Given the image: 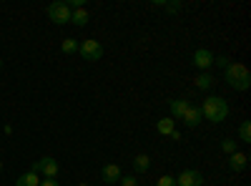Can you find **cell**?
Returning <instances> with one entry per match:
<instances>
[{
  "instance_id": "1",
  "label": "cell",
  "mask_w": 251,
  "mask_h": 186,
  "mask_svg": "<svg viewBox=\"0 0 251 186\" xmlns=\"http://www.w3.org/2000/svg\"><path fill=\"white\" fill-rule=\"evenodd\" d=\"M201 116L206 118V121H211V123H221V121H226V116H228V103L221 98V96H208V98H203V103H201Z\"/></svg>"
},
{
  "instance_id": "2",
  "label": "cell",
  "mask_w": 251,
  "mask_h": 186,
  "mask_svg": "<svg viewBox=\"0 0 251 186\" xmlns=\"http://www.w3.org/2000/svg\"><path fill=\"white\" fill-rule=\"evenodd\" d=\"M224 78L234 91H249L251 88V73L244 63H228L224 68Z\"/></svg>"
},
{
  "instance_id": "3",
  "label": "cell",
  "mask_w": 251,
  "mask_h": 186,
  "mask_svg": "<svg viewBox=\"0 0 251 186\" xmlns=\"http://www.w3.org/2000/svg\"><path fill=\"white\" fill-rule=\"evenodd\" d=\"M71 8H68V3L66 0H55V3H50L48 5V18L53 20L55 26H66V23H71Z\"/></svg>"
},
{
  "instance_id": "4",
  "label": "cell",
  "mask_w": 251,
  "mask_h": 186,
  "mask_svg": "<svg viewBox=\"0 0 251 186\" xmlns=\"http://www.w3.org/2000/svg\"><path fill=\"white\" fill-rule=\"evenodd\" d=\"M58 161L53 159V156H43V159H38L35 163H33V174H38V176H43V179H55L58 176Z\"/></svg>"
},
{
  "instance_id": "5",
  "label": "cell",
  "mask_w": 251,
  "mask_h": 186,
  "mask_svg": "<svg viewBox=\"0 0 251 186\" xmlns=\"http://www.w3.org/2000/svg\"><path fill=\"white\" fill-rule=\"evenodd\" d=\"M78 53L86 60H91V63H96V60L103 58V46L98 43L96 38H88V40H83V43L78 46Z\"/></svg>"
},
{
  "instance_id": "6",
  "label": "cell",
  "mask_w": 251,
  "mask_h": 186,
  "mask_svg": "<svg viewBox=\"0 0 251 186\" xmlns=\"http://www.w3.org/2000/svg\"><path fill=\"white\" fill-rule=\"evenodd\" d=\"M203 184V174L196 169H183L176 176V186H201Z\"/></svg>"
},
{
  "instance_id": "7",
  "label": "cell",
  "mask_w": 251,
  "mask_h": 186,
  "mask_svg": "<svg viewBox=\"0 0 251 186\" xmlns=\"http://www.w3.org/2000/svg\"><path fill=\"white\" fill-rule=\"evenodd\" d=\"M214 58H216V55L208 51V48H196V51H194V66L201 68V71L206 73L208 68L214 66Z\"/></svg>"
},
{
  "instance_id": "8",
  "label": "cell",
  "mask_w": 251,
  "mask_h": 186,
  "mask_svg": "<svg viewBox=\"0 0 251 186\" xmlns=\"http://www.w3.org/2000/svg\"><path fill=\"white\" fill-rule=\"evenodd\" d=\"M100 176H103V181H106L108 186H116V184L121 181L123 171H121L118 163H106V166H103V171H100Z\"/></svg>"
},
{
  "instance_id": "9",
  "label": "cell",
  "mask_w": 251,
  "mask_h": 186,
  "mask_svg": "<svg viewBox=\"0 0 251 186\" xmlns=\"http://www.w3.org/2000/svg\"><path fill=\"white\" fill-rule=\"evenodd\" d=\"M201 118H203V116H201V108H199V106H188L181 121L186 123V129H196L199 123H201Z\"/></svg>"
},
{
  "instance_id": "10",
  "label": "cell",
  "mask_w": 251,
  "mask_h": 186,
  "mask_svg": "<svg viewBox=\"0 0 251 186\" xmlns=\"http://www.w3.org/2000/svg\"><path fill=\"white\" fill-rule=\"evenodd\" d=\"M246 166H249V156H246V154H241V151H234L231 156H228V169H231V171L241 174Z\"/></svg>"
},
{
  "instance_id": "11",
  "label": "cell",
  "mask_w": 251,
  "mask_h": 186,
  "mask_svg": "<svg viewBox=\"0 0 251 186\" xmlns=\"http://www.w3.org/2000/svg\"><path fill=\"white\" fill-rule=\"evenodd\" d=\"M188 106H191V103H188L186 98H176V101H171V106H169V108H171V118H174V121H181Z\"/></svg>"
},
{
  "instance_id": "12",
  "label": "cell",
  "mask_w": 251,
  "mask_h": 186,
  "mask_svg": "<svg viewBox=\"0 0 251 186\" xmlns=\"http://www.w3.org/2000/svg\"><path fill=\"white\" fill-rule=\"evenodd\" d=\"M156 131H158L161 136H171V133L176 131V121H174L171 116L158 118V121H156Z\"/></svg>"
},
{
  "instance_id": "13",
  "label": "cell",
  "mask_w": 251,
  "mask_h": 186,
  "mask_svg": "<svg viewBox=\"0 0 251 186\" xmlns=\"http://www.w3.org/2000/svg\"><path fill=\"white\" fill-rule=\"evenodd\" d=\"M88 20H91V15H88L86 5H83V8H75V10L71 13V23H73V26H78V28L88 26Z\"/></svg>"
},
{
  "instance_id": "14",
  "label": "cell",
  "mask_w": 251,
  "mask_h": 186,
  "mask_svg": "<svg viewBox=\"0 0 251 186\" xmlns=\"http://www.w3.org/2000/svg\"><path fill=\"white\" fill-rule=\"evenodd\" d=\"M133 169L138 171V174H146L151 169V156L149 154H138L136 159H133Z\"/></svg>"
},
{
  "instance_id": "15",
  "label": "cell",
  "mask_w": 251,
  "mask_h": 186,
  "mask_svg": "<svg viewBox=\"0 0 251 186\" xmlns=\"http://www.w3.org/2000/svg\"><path fill=\"white\" fill-rule=\"evenodd\" d=\"M38 184H40V176L33 174V171H25L23 176L15 179V186H38Z\"/></svg>"
},
{
  "instance_id": "16",
  "label": "cell",
  "mask_w": 251,
  "mask_h": 186,
  "mask_svg": "<svg viewBox=\"0 0 251 186\" xmlns=\"http://www.w3.org/2000/svg\"><path fill=\"white\" fill-rule=\"evenodd\" d=\"M78 46H80V43H78L75 38H66V40L60 43V51L66 53V55H75V53H78Z\"/></svg>"
},
{
  "instance_id": "17",
  "label": "cell",
  "mask_w": 251,
  "mask_h": 186,
  "mask_svg": "<svg viewBox=\"0 0 251 186\" xmlns=\"http://www.w3.org/2000/svg\"><path fill=\"white\" fill-rule=\"evenodd\" d=\"M214 80H216V78H214L211 73H201V76L196 78V88H201V91H208V88L214 86Z\"/></svg>"
},
{
  "instance_id": "18",
  "label": "cell",
  "mask_w": 251,
  "mask_h": 186,
  "mask_svg": "<svg viewBox=\"0 0 251 186\" xmlns=\"http://www.w3.org/2000/svg\"><path fill=\"white\" fill-rule=\"evenodd\" d=\"M239 138H241L244 143H251V123H249V121H244L241 126H239Z\"/></svg>"
},
{
  "instance_id": "19",
  "label": "cell",
  "mask_w": 251,
  "mask_h": 186,
  "mask_svg": "<svg viewBox=\"0 0 251 186\" xmlns=\"http://www.w3.org/2000/svg\"><path fill=\"white\" fill-rule=\"evenodd\" d=\"M153 5H158V8H166L169 13H178V10L183 8V3H178V0H176V3H163V0H158V3H153Z\"/></svg>"
},
{
  "instance_id": "20",
  "label": "cell",
  "mask_w": 251,
  "mask_h": 186,
  "mask_svg": "<svg viewBox=\"0 0 251 186\" xmlns=\"http://www.w3.org/2000/svg\"><path fill=\"white\" fill-rule=\"evenodd\" d=\"M221 149L231 156V154L236 151V141H234V138H224V141H221Z\"/></svg>"
},
{
  "instance_id": "21",
  "label": "cell",
  "mask_w": 251,
  "mask_h": 186,
  "mask_svg": "<svg viewBox=\"0 0 251 186\" xmlns=\"http://www.w3.org/2000/svg\"><path fill=\"white\" fill-rule=\"evenodd\" d=\"M156 186H176V176H171V174H163V176L156 181Z\"/></svg>"
},
{
  "instance_id": "22",
  "label": "cell",
  "mask_w": 251,
  "mask_h": 186,
  "mask_svg": "<svg viewBox=\"0 0 251 186\" xmlns=\"http://www.w3.org/2000/svg\"><path fill=\"white\" fill-rule=\"evenodd\" d=\"M118 186H138V181H136V176H121Z\"/></svg>"
},
{
  "instance_id": "23",
  "label": "cell",
  "mask_w": 251,
  "mask_h": 186,
  "mask_svg": "<svg viewBox=\"0 0 251 186\" xmlns=\"http://www.w3.org/2000/svg\"><path fill=\"white\" fill-rule=\"evenodd\" d=\"M214 63H216V66H221V68H226V66H228V58H224V55H216V58H214Z\"/></svg>"
},
{
  "instance_id": "24",
  "label": "cell",
  "mask_w": 251,
  "mask_h": 186,
  "mask_svg": "<svg viewBox=\"0 0 251 186\" xmlns=\"http://www.w3.org/2000/svg\"><path fill=\"white\" fill-rule=\"evenodd\" d=\"M38 186H58V181H55V179H43Z\"/></svg>"
},
{
  "instance_id": "25",
  "label": "cell",
  "mask_w": 251,
  "mask_h": 186,
  "mask_svg": "<svg viewBox=\"0 0 251 186\" xmlns=\"http://www.w3.org/2000/svg\"><path fill=\"white\" fill-rule=\"evenodd\" d=\"M169 138H171V141H181V133H178V131H174V133H171Z\"/></svg>"
},
{
  "instance_id": "26",
  "label": "cell",
  "mask_w": 251,
  "mask_h": 186,
  "mask_svg": "<svg viewBox=\"0 0 251 186\" xmlns=\"http://www.w3.org/2000/svg\"><path fill=\"white\" fill-rule=\"evenodd\" d=\"M78 186H91V184H78Z\"/></svg>"
},
{
  "instance_id": "27",
  "label": "cell",
  "mask_w": 251,
  "mask_h": 186,
  "mask_svg": "<svg viewBox=\"0 0 251 186\" xmlns=\"http://www.w3.org/2000/svg\"><path fill=\"white\" fill-rule=\"evenodd\" d=\"M0 171H3V163H0Z\"/></svg>"
},
{
  "instance_id": "28",
  "label": "cell",
  "mask_w": 251,
  "mask_h": 186,
  "mask_svg": "<svg viewBox=\"0 0 251 186\" xmlns=\"http://www.w3.org/2000/svg\"><path fill=\"white\" fill-rule=\"evenodd\" d=\"M0 68H3V60H0Z\"/></svg>"
},
{
  "instance_id": "29",
  "label": "cell",
  "mask_w": 251,
  "mask_h": 186,
  "mask_svg": "<svg viewBox=\"0 0 251 186\" xmlns=\"http://www.w3.org/2000/svg\"><path fill=\"white\" fill-rule=\"evenodd\" d=\"M116 186H118V184H116Z\"/></svg>"
}]
</instances>
